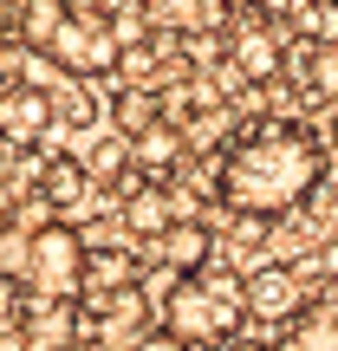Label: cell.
Returning <instances> with one entry per match:
<instances>
[{"mask_svg": "<svg viewBox=\"0 0 338 351\" xmlns=\"http://www.w3.org/2000/svg\"><path fill=\"white\" fill-rule=\"evenodd\" d=\"M326 137L300 117H261L215 156V202L228 215H293L326 182Z\"/></svg>", "mask_w": 338, "mask_h": 351, "instance_id": "obj_1", "label": "cell"}, {"mask_svg": "<svg viewBox=\"0 0 338 351\" xmlns=\"http://www.w3.org/2000/svg\"><path fill=\"white\" fill-rule=\"evenodd\" d=\"M241 274L234 267H202V274H182L176 287L156 300V326L169 332V339H182L189 351H215V345H228L241 332Z\"/></svg>", "mask_w": 338, "mask_h": 351, "instance_id": "obj_2", "label": "cell"}, {"mask_svg": "<svg viewBox=\"0 0 338 351\" xmlns=\"http://www.w3.org/2000/svg\"><path fill=\"white\" fill-rule=\"evenodd\" d=\"M85 293V241L72 221H39L26 228V267L7 300H78Z\"/></svg>", "mask_w": 338, "mask_h": 351, "instance_id": "obj_3", "label": "cell"}, {"mask_svg": "<svg viewBox=\"0 0 338 351\" xmlns=\"http://www.w3.org/2000/svg\"><path fill=\"white\" fill-rule=\"evenodd\" d=\"M39 52H46L65 78H111V72H117V52H124V39H117L111 13H65L59 33H52Z\"/></svg>", "mask_w": 338, "mask_h": 351, "instance_id": "obj_4", "label": "cell"}, {"mask_svg": "<svg viewBox=\"0 0 338 351\" xmlns=\"http://www.w3.org/2000/svg\"><path fill=\"white\" fill-rule=\"evenodd\" d=\"M280 65H287V33H280V20H241L228 26V72L241 78V85H267V78H280Z\"/></svg>", "mask_w": 338, "mask_h": 351, "instance_id": "obj_5", "label": "cell"}, {"mask_svg": "<svg viewBox=\"0 0 338 351\" xmlns=\"http://www.w3.org/2000/svg\"><path fill=\"white\" fill-rule=\"evenodd\" d=\"M306 300H313V293L300 287V274H293L287 261H267V267H254V274H241V313L261 319V326H287Z\"/></svg>", "mask_w": 338, "mask_h": 351, "instance_id": "obj_6", "label": "cell"}, {"mask_svg": "<svg viewBox=\"0 0 338 351\" xmlns=\"http://www.w3.org/2000/svg\"><path fill=\"white\" fill-rule=\"evenodd\" d=\"M52 137V104L39 85H0V143H7L13 156H33L39 143Z\"/></svg>", "mask_w": 338, "mask_h": 351, "instance_id": "obj_7", "label": "cell"}, {"mask_svg": "<svg viewBox=\"0 0 338 351\" xmlns=\"http://www.w3.org/2000/svg\"><path fill=\"white\" fill-rule=\"evenodd\" d=\"M176 215H182V202H176L169 182H143V176H137V182L117 195V221H124L130 241H156V234L176 221Z\"/></svg>", "mask_w": 338, "mask_h": 351, "instance_id": "obj_8", "label": "cell"}, {"mask_svg": "<svg viewBox=\"0 0 338 351\" xmlns=\"http://www.w3.org/2000/svg\"><path fill=\"white\" fill-rule=\"evenodd\" d=\"M124 143H130V169H137L143 182H169V176L189 163V150H182V130H176L169 117H156V124L130 130Z\"/></svg>", "mask_w": 338, "mask_h": 351, "instance_id": "obj_9", "label": "cell"}, {"mask_svg": "<svg viewBox=\"0 0 338 351\" xmlns=\"http://www.w3.org/2000/svg\"><path fill=\"white\" fill-rule=\"evenodd\" d=\"M280 351H338V287H319L313 300L287 319Z\"/></svg>", "mask_w": 338, "mask_h": 351, "instance_id": "obj_10", "label": "cell"}, {"mask_svg": "<svg viewBox=\"0 0 338 351\" xmlns=\"http://www.w3.org/2000/svg\"><path fill=\"white\" fill-rule=\"evenodd\" d=\"M156 247H163V267H176V274H202V267L215 261V247H221V234H215L208 221H195V215H176L163 234H156Z\"/></svg>", "mask_w": 338, "mask_h": 351, "instance_id": "obj_11", "label": "cell"}, {"mask_svg": "<svg viewBox=\"0 0 338 351\" xmlns=\"http://www.w3.org/2000/svg\"><path fill=\"white\" fill-rule=\"evenodd\" d=\"M33 195L46 202V208H78V202L91 195V176H85V163L78 156H46V163L33 169Z\"/></svg>", "mask_w": 338, "mask_h": 351, "instance_id": "obj_12", "label": "cell"}, {"mask_svg": "<svg viewBox=\"0 0 338 351\" xmlns=\"http://www.w3.org/2000/svg\"><path fill=\"white\" fill-rule=\"evenodd\" d=\"M293 78H300V91H313V98H338V46H313V39H300V46L287 52Z\"/></svg>", "mask_w": 338, "mask_h": 351, "instance_id": "obj_13", "label": "cell"}, {"mask_svg": "<svg viewBox=\"0 0 338 351\" xmlns=\"http://www.w3.org/2000/svg\"><path fill=\"white\" fill-rule=\"evenodd\" d=\"M78 163H85L91 189L104 182V189H117V195H124V189L137 182V169H130V143H124V137H98V143H91L85 156H78Z\"/></svg>", "mask_w": 338, "mask_h": 351, "instance_id": "obj_14", "label": "cell"}, {"mask_svg": "<svg viewBox=\"0 0 338 351\" xmlns=\"http://www.w3.org/2000/svg\"><path fill=\"white\" fill-rule=\"evenodd\" d=\"M59 20H65V0H20V7H13V39H20L26 52H39L59 33Z\"/></svg>", "mask_w": 338, "mask_h": 351, "instance_id": "obj_15", "label": "cell"}, {"mask_svg": "<svg viewBox=\"0 0 338 351\" xmlns=\"http://www.w3.org/2000/svg\"><path fill=\"white\" fill-rule=\"evenodd\" d=\"M46 104H52V124H65V130H91L98 124V98L85 91V78H65L59 91H46Z\"/></svg>", "mask_w": 338, "mask_h": 351, "instance_id": "obj_16", "label": "cell"}, {"mask_svg": "<svg viewBox=\"0 0 338 351\" xmlns=\"http://www.w3.org/2000/svg\"><path fill=\"white\" fill-rule=\"evenodd\" d=\"M111 117H117V137H130V130L156 124V117H163V104H156V91H143V85H117Z\"/></svg>", "mask_w": 338, "mask_h": 351, "instance_id": "obj_17", "label": "cell"}, {"mask_svg": "<svg viewBox=\"0 0 338 351\" xmlns=\"http://www.w3.org/2000/svg\"><path fill=\"white\" fill-rule=\"evenodd\" d=\"M287 20H293V33L313 39V46H338V0H300Z\"/></svg>", "mask_w": 338, "mask_h": 351, "instance_id": "obj_18", "label": "cell"}, {"mask_svg": "<svg viewBox=\"0 0 338 351\" xmlns=\"http://www.w3.org/2000/svg\"><path fill=\"white\" fill-rule=\"evenodd\" d=\"M267 241H274V221H267V215H228V247L261 254Z\"/></svg>", "mask_w": 338, "mask_h": 351, "instance_id": "obj_19", "label": "cell"}, {"mask_svg": "<svg viewBox=\"0 0 338 351\" xmlns=\"http://www.w3.org/2000/svg\"><path fill=\"white\" fill-rule=\"evenodd\" d=\"M78 241H85V254H111V247H130V234H124V221H117V215H91V221L78 228Z\"/></svg>", "mask_w": 338, "mask_h": 351, "instance_id": "obj_20", "label": "cell"}, {"mask_svg": "<svg viewBox=\"0 0 338 351\" xmlns=\"http://www.w3.org/2000/svg\"><path fill=\"white\" fill-rule=\"evenodd\" d=\"M306 202H313V215H319V221H326L332 234H338V182H319V189H313Z\"/></svg>", "mask_w": 338, "mask_h": 351, "instance_id": "obj_21", "label": "cell"}, {"mask_svg": "<svg viewBox=\"0 0 338 351\" xmlns=\"http://www.w3.org/2000/svg\"><path fill=\"white\" fill-rule=\"evenodd\" d=\"M130 351H189V345H182V339H169L163 326H150V332H143V339L130 345Z\"/></svg>", "mask_w": 338, "mask_h": 351, "instance_id": "obj_22", "label": "cell"}, {"mask_svg": "<svg viewBox=\"0 0 338 351\" xmlns=\"http://www.w3.org/2000/svg\"><path fill=\"white\" fill-rule=\"evenodd\" d=\"M248 7H254V13H267V20H287L300 0H248Z\"/></svg>", "mask_w": 338, "mask_h": 351, "instance_id": "obj_23", "label": "cell"}, {"mask_svg": "<svg viewBox=\"0 0 338 351\" xmlns=\"http://www.w3.org/2000/svg\"><path fill=\"white\" fill-rule=\"evenodd\" d=\"M0 351H33V345L20 339V326H13V319H7V326H0Z\"/></svg>", "mask_w": 338, "mask_h": 351, "instance_id": "obj_24", "label": "cell"}, {"mask_svg": "<svg viewBox=\"0 0 338 351\" xmlns=\"http://www.w3.org/2000/svg\"><path fill=\"white\" fill-rule=\"evenodd\" d=\"M215 351H274V345H267V339H241V332H234V339L215 345Z\"/></svg>", "mask_w": 338, "mask_h": 351, "instance_id": "obj_25", "label": "cell"}, {"mask_svg": "<svg viewBox=\"0 0 338 351\" xmlns=\"http://www.w3.org/2000/svg\"><path fill=\"white\" fill-rule=\"evenodd\" d=\"M65 351H98V345H91V339H72V345H65Z\"/></svg>", "mask_w": 338, "mask_h": 351, "instance_id": "obj_26", "label": "cell"}, {"mask_svg": "<svg viewBox=\"0 0 338 351\" xmlns=\"http://www.w3.org/2000/svg\"><path fill=\"white\" fill-rule=\"evenodd\" d=\"M326 137H332V150H338V111H332V130H326Z\"/></svg>", "mask_w": 338, "mask_h": 351, "instance_id": "obj_27", "label": "cell"}]
</instances>
